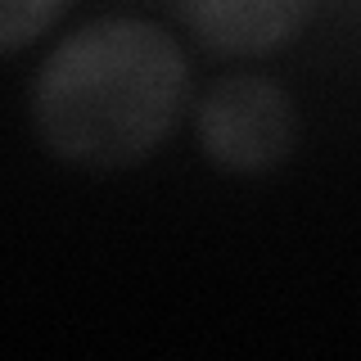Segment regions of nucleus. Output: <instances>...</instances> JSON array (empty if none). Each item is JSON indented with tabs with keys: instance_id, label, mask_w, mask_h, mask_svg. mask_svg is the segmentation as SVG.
<instances>
[{
	"instance_id": "1",
	"label": "nucleus",
	"mask_w": 361,
	"mask_h": 361,
	"mask_svg": "<svg viewBox=\"0 0 361 361\" xmlns=\"http://www.w3.org/2000/svg\"><path fill=\"white\" fill-rule=\"evenodd\" d=\"M41 149L82 172L158 154L190 109V63L158 23L95 18L41 59L27 90Z\"/></svg>"
},
{
	"instance_id": "2",
	"label": "nucleus",
	"mask_w": 361,
	"mask_h": 361,
	"mask_svg": "<svg viewBox=\"0 0 361 361\" xmlns=\"http://www.w3.org/2000/svg\"><path fill=\"white\" fill-rule=\"evenodd\" d=\"M195 135L208 163L231 176H267L298 149V109L271 77L235 73L203 90Z\"/></svg>"
},
{
	"instance_id": "3",
	"label": "nucleus",
	"mask_w": 361,
	"mask_h": 361,
	"mask_svg": "<svg viewBox=\"0 0 361 361\" xmlns=\"http://www.w3.org/2000/svg\"><path fill=\"white\" fill-rule=\"evenodd\" d=\"M190 32L226 54V59H257L289 45L307 27L316 0H180Z\"/></svg>"
},
{
	"instance_id": "4",
	"label": "nucleus",
	"mask_w": 361,
	"mask_h": 361,
	"mask_svg": "<svg viewBox=\"0 0 361 361\" xmlns=\"http://www.w3.org/2000/svg\"><path fill=\"white\" fill-rule=\"evenodd\" d=\"M68 0H0V50L14 59L63 14Z\"/></svg>"
}]
</instances>
